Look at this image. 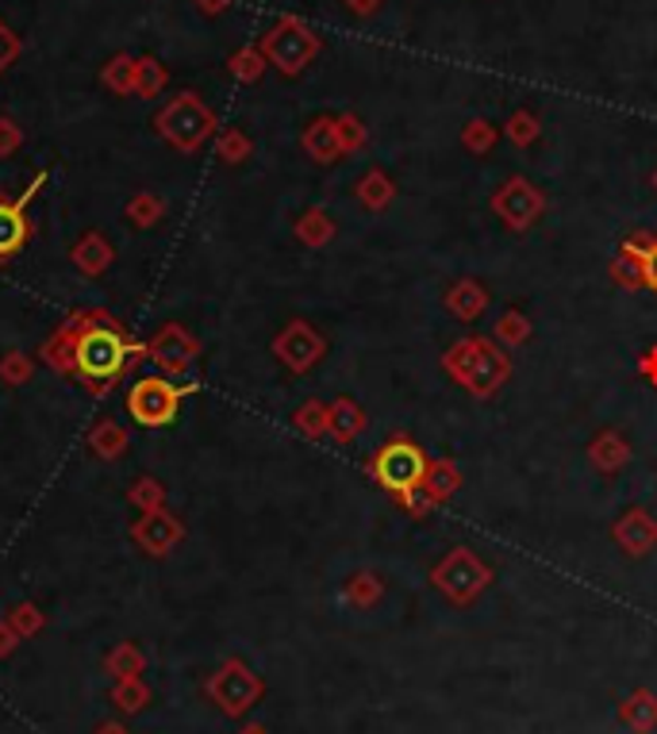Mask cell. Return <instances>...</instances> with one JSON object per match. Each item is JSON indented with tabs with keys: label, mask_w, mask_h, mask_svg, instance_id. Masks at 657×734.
Masks as SVG:
<instances>
[{
	"label": "cell",
	"mask_w": 657,
	"mask_h": 734,
	"mask_svg": "<svg viewBox=\"0 0 657 734\" xmlns=\"http://www.w3.org/2000/svg\"><path fill=\"white\" fill-rule=\"evenodd\" d=\"M78 328V346H73V377L85 385L93 397H104L135 362L150 358L147 343H135L119 320L96 312V308H81L70 316Z\"/></svg>",
	"instance_id": "obj_1"
},
{
	"label": "cell",
	"mask_w": 657,
	"mask_h": 734,
	"mask_svg": "<svg viewBox=\"0 0 657 734\" xmlns=\"http://www.w3.org/2000/svg\"><path fill=\"white\" fill-rule=\"evenodd\" d=\"M442 366H447L450 377H454L462 389H470L473 397H493L511 374L508 354L496 351L488 339H462V343L442 358Z\"/></svg>",
	"instance_id": "obj_2"
},
{
	"label": "cell",
	"mask_w": 657,
	"mask_h": 734,
	"mask_svg": "<svg viewBox=\"0 0 657 734\" xmlns=\"http://www.w3.org/2000/svg\"><path fill=\"white\" fill-rule=\"evenodd\" d=\"M258 50L266 55V62L274 66V70H281L285 78H297V73H304L308 66L320 58L323 39L300 16H281L262 35Z\"/></svg>",
	"instance_id": "obj_3"
},
{
	"label": "cell",
	"mask_w": 657,
	"mask_h": 734,
	"mask_svg": "<svg viewBox=\"0 0 657 734\" xmlns=\"http://www.w3.org/2000/svg\"><path fill=\"white\" fill-rule=\"evenodd\" d=\"M154 127L170 147H177L181 154H193V150H200L216 135V112L196 93H181L158 112Z\"/></svg>",
	"instance_id": "obj_4"
},
{
	"label": "cell",
	"mask_w": 657,
	"mask_h": 734,
	"mask_svg": "<svg viewBox=\"0 0 657 734\" xmlns=\"http://www.w3.org/2000/svg\"><path fill=\"white\" fill-rule=\"evenodd\" d=\"M200 385H173L170 377H139V381L127 389V412L139 427H165V423L177 420V408L188 392H196Z\"/></svg>",
	"instance_id": "obj_5"
},
{
	"label": "cell",
	"mask_w": 657,
	"mask_h": 734,
	"mask_svg": "<svg viewBox=\"0 0 657 734\" xmlns=\"http://www.w3.org/2000/svg\"><path fill=\"white\" fill-rule=\"evenodd\" d=\"M427 469H430V458L415 443H407V438L384 443L373 458V477L381 481V489H389V493L396 496H407L415 493V489H423Z\"/></svg>",
	"instance_id": "obj_6"
},
{
	"label": "cell",
	"mask_w": 657,
	"mask_h": 734,
	"mask_svg": "<svg viewBox=\"0 0 657 734\" xmlns=\"http://www.w3.org/2000/svg\"><path fill=\"white\" fill-rule=\"evenodd\" d=\"M147 346H150V362H154L165 377H185L188 369L196 366V358H200V339L188 328H181V323H162Z\"/></svg>",
	"instance_id": "obj_7"
},
{
	"label": "cell",
	"mask_w": 657,
	"mask_h": 734,
	"mask_svg": "<svg viewBox=\"0 0 657 734\" xmlns=\"http://www.w3.org/2000/svg\"><path fill=\"white\" fill-rule=\"evenodd\" d=\"M615 282L631 289H649L657 297V234H634L619 246Z\"/></svg>",
	"instance_id": "obj_8"
},
{
	"label": "cell",
	"mask_w": 657,
	"mask_h": 734,
	"mask_svg": "<svg viewBox=\"0 0 657 734\" xmlns=\"http://www.w3.org/2000/svg\"><path fill=\"white\" fill-rule=\"evenodd\" d=\"M208 696L228 711V715H243V711L262 696V680L254 677L243 662H228V665H219V673L211 677Z\"/></svg>",
	"instance_id": "obj_9"
},
{
	"label": "cell",
	"mask_w": 657,
	"mask_h": 734,
	"mask_svg": "<svg viewBox=\"0 0 657 734\" xmlns=\"http://www.w3.org/2000/svg\"><path fill=\"white\" fill-rule=\"evenodd\" d=\"M542 208H546V196H542L527 177H511L508 185L496 188V196H493V211L511 227V231H527V227L542 216Z\"/></svg>",
	"instance_id": "obj_10"
},
{
	"label": "cell",
	"mask_w": 657,
	"mask_h": 734,
	"mask_svg": "<svg viewBox=\"0 0 657 734\" xmlns=\"http://www.w3.org/2000/svg\"><path fill=\"white\" fill-rule=\"evenodd\" d=\"M274 354L292 369V374H308V369L327 354V343H323V335L312 328V323L292 320L289 328L274 339Z\"/></svg>",
	"instance_id": "obj_11"
},
{
	"label": "cell",
	"mask_w": 657,
	"mask_h": 734,
	"mask_svg": "<svg viewBox=\"0 0 657 734\" xmlns=\"http://www.w3.org/2000/svg\"><path fill=\"white\" fill-rule=\"evenodd\" d=\"M435 585L454 596V600H470V596H477L481 588L488 585V565L477 562L470 550H454V554L435 570Z\"/></svg>",
	"instance_id": "obj_12"
},
{
	"label": "cell",
	"mask_w": 657,
	"mask_h": 734,
	"mask_svg": "<svg viewBox=\"0 0 657 734\" xmlns=\"http://www.w3.org/2000/svg\"><path fill=\"white\" fill-rule=\"evenodd\" d=\"M181 539H185V524L165 508L147 512V516H139V524H131V542L150 558H165Z\"/></svg>",
	"instance_id": "obj_13"
},
{
	"label": "cell",
	"mask_w": 657,
	"mask_h": 734,
	"mask_svg": "<svg viewBox=\"0 0 657 734\" xmlns=\"http://www.w3.org/2000/svg\"><path fill=\"white\" fill-rule=\"evenodd\" d=\"M35 227L27 219V208L20 200H0V262L16 259L32 242Z\"/></svg>",
	"instance_id": "obj_14"
},
{
	"label": "cell",
	"mask_w": 657,
	"mask_h": 734,
	"mask_svg": "<svg viewBox=\"0 0 657 734\" xmlns=\"http://www.w3.org/2000/svg\"><path fill=\"white\" fill-rule=\"evenodd\" d=\"M615 542L626 550V554L642 558L657 542V519L649 516V512H642V508L626 512V516L615 524Z\"/></svg>",
	"instance_id": "obj_15"
},
{
	"label": "cell",
	"mask_w": 657,
	"mask_h": 734,
	"mask_svg": "<svg viewBox=\"0 0 657 734\" xmlns=\"http://www.w3.org/2000/svg\"><path fill=\"white\" fill-rule=\"evenodd\" d=\"M300 142H304L308 154H312L315 162H323V165L338 162V158L346 154L343 142H338V127H335V119H331V116H315L312 124L304 127Z\"/></svg>",
	"instance_id": "obj_16"
},
{
	"label": "cell",
	"mask_w": 657,
	"mask_h": 734,
	"mask_svg": "<svg viewBox=\"0 0 657 734\" xmlns=\"http://www.w3.org/2000/svg\"><path fill=\"white\" fill-rule=\"evenodd\" d=\"M70 259L85 277H101L104 269L112 266V259H116V246H112L101 231H89V234H81L78 239V246L70 251Z\"/></svg>",
	"instance_id": "obj_17"
},
{
	"label": "cell",
	"mask_w": 657,
	"mask_h": 734,
	"mask_svg": "<svg viewBox=\"0 0 657 734\" xmlns=\"http://www.w3.org/2000/svg\"><path fill=\"white\" fill-rule=\"evenodd\" d=\"M361 427H366V412H361L350 397H338L335 404H327V435L335 438V443L343 446L354 443V438L361 435Z\"/></svg>",
	"instance_id": "obj_18"
},
{
	"label": "cell",
	"mask_w": 657,
	"mask_h": 734,
	"mask_svg": "<svg viewBox=\"0 0 657 734\" xmlns=\"http://www.w3.org/2000/svg\"><path fill=\"white\" fill-rule=\"evenodd\" d=\"M73 346H78V328H73L70 320L62 323V328L55 331V335L43 343V351H39V358L47 362L55 374H62V377H73Z\"/></svg>",
	"instance_id": "obj_19"
},
{
	"label": "cell",
	"mask_w": 657,
	"mask_h": 734,
	"mask_svg": "<svg viewBox=\"0 0 657 734\" xmlns=\"http://www.w3.org/2000/svg\"><path fill=\"white\" fill-rule=\"evenodd\" d=\"M447 308L458 316V320L473 323V320H477V316L488 308V293H485V285L470 282V277H465V282H458L454 289L447 293Z\"/></svg>",
	"instance_id": "obj_20"
},
{
	"label": "cell",
	"mask_w": 657,
	"mask_h": 734,
	"mask_svg": "<svg viewBox=\"0 0 657 734\" xmlns=\"http://www.w3.org/2000/svg\"><path fill=\"white\" fill-rule=\"evenodd\" d=\"M89 450L101 461H116L127 450V431L116 420H96L93 431H89Z\"/></svg>",
	"instance_id": "obj_21"
},
{
	"label": "cell",
	"mask_w": 657,
	"mask_h": 734,
	"mask_svg": "<svg viewBox=\"0 0 657 734\" xmlns=\"http://www.w3.org/2000/svg\"><path fill=\"white\" fill-rule=\"evenodd\" d=\"M358 200L366 204L369 211H381V208H389L392 204V196H396V185L389 181V173H381V170H369L366 177L358 181Z\"/></svg>",
	"instance_id": "obj_22"
},
{
	"label": "cell",
	"mask_w": 657,
	"mask_h": 734,
	"mask_svg": "<svg viewBox=\"0 0 657 734\" xmlns=\"http://www.w3.org/2000/svg\"><path fill=\"white\" fill-rule=\"evenodd\" d=\"M588 454H592V461L603 469V473H615L619 466H626V461H631V446H626L623 438L615 435V431H603Z\"/></svg>",
	"instance_id": "obj_23"
},
{
	"label": "cell",
	"mask_w": 657,
	"mask_h": 734,
	"mask_svg": "<svg viewBox=\"0 0 657 734\" xmlns=\"http://www.w3.org/2000/svg\"><path fill=\"white\" fill-rule=\"evenodd\" d=\"M165 81H170V73H165V66L158 62V58H150V55L135 58V96L150 101V96L162 93Z\"/></svg>",
	"instance_id": "obj_24"
},
{
	"label": "cell",
	"mask_w": 657,
	"mask_h": 734,
	"mask_svg": "<svg viewBox=\"0 0 657 734\" xmlns=\"http://www.w3.org/2000/svg\"><path fill=\"white\" fill-rule=\"evenodd\" d=\"M101 81L108 93L116 96H135V58L131 55H116L104 62L101 70Z\"/></svg>",
	"instance_id": "obj_25"
},
{
	"label": "cell",
	"mask_w": 657,
	"mask_h": 734,
	"mask_svg": "<svg viewBox=\"0 0 657 734\" xmlns=\"http://www.w3.org/2000/svg\"><path fill=\"white\" fill-rule=\"evenodd\" d=\"M331 234H335V223H331V216L323 208H308L297 219V239L304 246H323V242H331Z\"/></svg>",
	"instance_id": "obj_26"
},
{
	"label": "cell",
	"mask_w": 657,
	"mask_h": 734,
	"mask_svg": "<svg viewBox=\"0 0 657 734\" xmlns=\"http://www.w3.org/2000/svg\"><path fill=\"white\" fill-rule=\"evenodd\" d=\"M127 501H131L142 516H147V512H162L165 508V484L158 481V477H139V481H131V489H127Z\"/></svg>",
	"instance_id": "obj_27"
},
{
	"label": "cell",
	"mask_w": 657,
	"mask_h": 734,
	"mask_svg": "<svg viewBox=\"0 0 657 734\" xmlns=\"http://www.w3.org/2000/svg\"><path fill=\"white\" fill-rule=\"evenodd\" d=\"M162 216H165V200L158 193H135L131 200H127V219H131L135 227H154V223H162Z\"/></svg>",
	"instance_id": "obj_28"
},
{
	"label": "cell",
	"mask_w": 657,
	"mask_h": 734,
	"mask_svg": "<svg viewBox=\"0 0 657 734\" xmlns=\"http://www.w3.org/2000/svg\"><path fill=\"white\" fill-rule=\"evenodd\" d=\"M266 55H262L258 47H243V50H235L231 55V62H228V70H231V78L235 81H243V85H254V81L266 73Z\"/></svg>",
	"instance_id": "obj_29"
},
{
	"label": "cell",
	"mask_w": 657,
	"mask_h": 734,
	"mask_svg": "<svg viewBox=\"0 0 657 734\" xmlns=\"http://www.w3.org/2000/svg\"><path fill=\"white\" fill-rule=\"evenodd\" d=\"M454 489H458V469L450 466V461H430L427 481H423V493L438 504V501H447Z\"/></svg>",
	"instance_id": "obj_30"
},
{
	"label": "cell",
	"mask_w": 657,
	"mask_h": 734,
	"mask_svg": "<svg viewBox=\"0 0 657 734\" xmlns=\"http://www.w3.org/2000/svg\"><path fill=\"white\" fill-rule=\"evenodd\" d=\"M112 700H116V708H119V711L135 715V711L147 708L150 688L142 685V677H124V680H116V688H112Z\"/></svg>",
	"instance_id": "obj_31"
},
{
	"label": "cell",
	"mask_w": 657,
	"mask_h": 734,
	"mask_svg": "<svg viewBox=\"0 0 657 734\" xmlns=\"http://www.w3.org/2000/svg\"><path fill=\"white\" fill-rule=\"evenodd\" d=\"M292 427H297L300 435H308V438H323V435H327V404H320V400H308V404L300 408L297 415H292Z\"/></svg>",
	"instance_id": "obj_32"
},
{
	"label": "cell",
	"mask_w": 657,
	"mask_h": 734,
	"mask_svg": "<svg viewBox=\"0 0 657 734\" xmlns=\"http://www.w3.org/2000/svg\"><path fill=\"white\" fill-rule=\"evenodd\" d=\"M35 374V362L27 351H9L0 358V381L4 385H27Z\"/></svg>",
	"instance_id": "obj_33"
},
{
	"label": "cell",
	"mask_w": 657,
	"mask_h": 734,
	"mask_svg": "<svg viewBox=\"0 0 657 734\" xmlns=\"http://www.w3.org/2000/svg\"><path fill=\"white\" fill-rule=\"evenodd\" d=\"M216 154L223 158L228 165H239V162H246L251 158V139H246L239 127H228V131H219V139H216Z\"/></svg>",
	"instance_id": "obj_34"
},
{
	"label": "cell",
	"mask_w": 657,
	"mask_h": 734,
	"mask_svg": "<svg viewBox=\"0 0 657 734\" xmlns=\"http://www.w3.org/2000/svg\"><path fill=\"white\" fill-rule=\"evenodd\" d=\"M104 665H108V673H112V677H116V680H124V677H139V673H142V654L131 646V642H124V646H116L108 657H104Z\"/></svg>",
	"instance_id": "obj_35"
},
{
	"label": "cell",
	"mask_w": 657,
	"mask_h": 734,
	"mask_svg": "<svg viewBox=\"0 0 657 734\" xmlns=\"http://www.w3.org/2000/svg\"><path fill=\"white\" fill-rule=\"evenodd\" d=\"M504 131H508V139L516 142V147H531L534 139H539V116L534 112H527V108H519V112H511V119L504 124Z\"/></svg>",
	"instance_id": "obj_36"
},
{
	"label": "cell",
	"mask_w": 657,
	"mask_h": 734,
	"mask_svg": "<svg viewBox=\"0 0 657 734\" xmlns=\"http://www.w3.org/2000/svg\"><path fill=\"white\" fill-rule=\"evenodd\" d=\"M462 142H465V150H473V154H488L496 142L493 124H488V119H473V124H465Z\"/></svg>",
	"instance_id": "obj_37"
},
{
	"label": "cell",
	"mask_w": 657,
	"mask_h": 734,
	"mask_svg": "<svg viewBox=\"0 0 657 734\" xmlns=\"http://www.w3.org/2000/svg\"><path fill=\"white\" fill-rule=\"evenodd\" d=\"M496 335H500L508 346H519V343L531 339V323H527L523 312H504L500 323H496Z\"/></svg>",
	"instance_id": "obj_38"
},
{
	"label": "cell",
	"mask_w": 657,
	"mask_h": 734,
	"mask_svg": "<svg viewBox=\"0 0 657 734\" xmlns=\"http://www.w3.org/2000/svg\"><path fill=\"white\" fill-rule=\"evenodd\" d=\"M335 127H338V142H343V150L350 154V150H358V147H366V124H361L358 116H338L335 119Z\"/></svg>",
	"instance_id": "obj_39"
},
{
	"label": "cell",
	"mask_w": 657,
	"mask_h": 734,
	"mask_svg": "<svg viewBox=\"0 0 657 734\" xmlns=\"http://www.w3.org/2000/svg\"><path fill=\"white\" fill-rule=\"evenodd\" d=\"M9 623L16 627V634L24 639V634H35L43 627V611L35 608V604H16L12 616H9Z\"/></svg>",
	"instance_id": "obj_40"
},
{
	"label": "cell",
	"mask_w": 657,
	"mask_h": 734,
	"mask_svg": "<svg viewBox=\"0 0 657 734\" xmlns=\"http://www.w3.org/2000/svg\"><path fill=\"white\" fill-rule=\"evenodd\" d=\"M20 142H24V131H20L16 119L0 116V158H12L20 150Z\"/></svg>",
	"instance_id": "obj_41"
},
{
	"label": "cell",
	"mask_w": 657,
	"mask_h": 734,
	"mask_svg": "<svg viewBox=\"0 0 657 734\" xmlns=\"http://www.w3.org/2000/svg\"><path fill=\"white\" fill-rule=\"evenodd\" d=\"M16 58H20V39H16V32H12L4 20H0V73L9 70Z\"/></svg>",
	"instance_id": "obj_42"
},
{
	"label": "cell",
	"mask_w": 657,
	"mask_h": 734,
	"mask_svg": "<svg viewBox=\"0 0 657 734\" xmlns=\"http://www.w3.org/2000/svg\"><path fill=\"white\" fill-rule=\"evenodd\" d=\"M16 642H20L16 627H12L9 619H4V623H0V657H9L12 650H16Z\"/></svg>",
	"instance_id": "obj_43"
},
{
	"label": "cell",
	"mask_w": 657,
	"mask_h": 734,
	"mask_svg": "<svg viewBox=\"0 0 657 734\" xmlns=\"http://www.w3.org/2000/svg\"><path fill=\"white\" fill-rule=\"evenodd\" d=\"M343 4L354 12V16H373V12L381 9L384 0H343Z\"/></svg>",
	"instance_id": "obj_44"
},
{
	"label": "cell",
	"mask_w": 657,
	"mask_h": 734,
	"mask_svg": "<svg viewBox=\"0 0 657 734\" xmlns=\"http://www.w3.org/2000/svg\"><path fill=\"white\" fill-rule=\"evenodd\" d=\"M193 4L200 12H208V16H219V12H228L231 4H235V0H193Z\"/></svg>",
	"instance_id": "obj_45"
},
{
	"label": "cell",
	"mask_w": 657,
	"mask_h": 734,
	"mask_svg": "<svg viewBox=\"0 0 657 734\" xmlns=\"http://www.w3.org/2000/svg\"><path fill=\"white\" fill-rule=\"evenodd\" d=\"M642 369H646L649 381H657V351H649L646 358H642Z\"/></svg>",
	"instance_id": "obj_46"
},
{
	"label": "cell",
	"mask_w": 657,
	"mask_h": 734,
	"mask_svg": "<svg viewBox=\"0 0 657 734\" xmlns=\"http://www.w3.org/2000/svg\"><path fill=\"white\" fill-rule=\"evenodd\" d=\"M96 734H131V731H124V726H119V723H104Z\"/></svg>",
	"instance_id": "obj_47"
},
{
	"label": "cell",
	"mask_w": 657,
	"mask_h": 734,
	"mask_svg": "<svg viewBox=\"0 0 657 734\" xmlns=\"http://www.w3.org/2000/svg\"><path fill=\"white\" fill-rule=\"evenodd\" d=\"M243 734H266V731H262V726H246Z\"/></svg>",
	"instance_id": "obj_48"
}]
</instances>
